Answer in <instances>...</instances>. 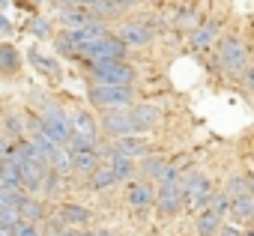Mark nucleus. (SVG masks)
Here are the masks:
<instances>
[{
  "label": "nucleus",
  "mask_w": 254,
  "mask_h": 236,
  "mask_svg": "<svg viewBox=\"0 0 254 236\" xmlns=\"http://www.w3.org/2000/svg\"><path fill=\"white\" fill-rule=\"evenodd\" d=\"M132 99H135L132 87H120V84H93L90 87V102L99 108H108V111L129 108Z\"/></svg>",
  "instance_id": "f257e3e1"
},
{
  "label": "nucleus",
  "mask_w": 254,
  "mask_h": 236,
  "mask_svg": "<svg viewBox=\"0 0 254 236\" xmlns=\"http://www.w3.org/2000/svg\"><path fill=\"white\" fill-rule=\"evenodd\" d=\"M218 63H221V69H224L227 75L239 78V75L248 72V48H245L239 39L227 36V39H221V45H218Z\"/></svg>",
  "instance_id": "f03ea898"
},
{
  "label": "nucleus",
  "mask_w": 254,
  "mask_h": 236,
  "mask_svg": "<svg viewBox=\"0 0 254 236\" xmlns=\"http://www.w3.org/2000/svg\"><path fill=\"white\" fill-rule=\"evenodd\" d=\"M42 132L45 135H51L57 144H66L69 138H72V120H69V114L60 108V105H54V102H48L45 108H42Z\"/></svg>",
  "instance_id": "7ed1b4c3"
},
{
  "label": "nucleus",
  "mask_w": 254,
  "mask_h": 236,
  "mask_svg": "<svg viewBox=\"0 0 254 236\" xmlns=\"http://www.w3.org/2000/svg\"><path fill=\"white\" fill-rule=\"evenodd\" d=\"M126 48H129V45H126L120 36L117 39L105 36V39L81 48V57H87L90 63H117V60H126Z\"/></svg>",
  "instance_id": "20e7f679"
},
{
  "label": "nucleus",
  "mask_w": 254,
  "mask_h": 236,
  "mask_svg": "<svg viewBox=\"0 0 254 236\" xmlns=\"http://www.w3.org/2000/svg\"><path fill=\"white\" fill-rule=\"evenodd\" d=\"M183 191H186V206L189 209H203L212 203V182L200 174H186L183 177Z\"/></svg>",
  "instance_id": "39448f33"
},
{
  "label": "nucleus",
  "mask_w": 254,
  "mask_h": 236,
  "mask_svg": "<svg viewBox=\"0 0 254 236\" xmlns=\"http://www.w3.org/2000/svg\"><path fill=\"white\" fill-rule=\"evenodd\" d=\"M93 81H96V84H120V87H132V81H135V69L126 63V60H117V63H93Z\"/></svg>",
  "instance_id": "423d86ee"
},
{
  "label": "nucleus",
  "mask_w": 254,
  "mask_h": 236,
  "mask_svg": "<svg viewBox=\"0 0 254 236\" xmlns=\"http://www.w3.org/2000/svg\"><path fill=\"white\" fill-rule=\"evenodd\" d=\"M186 206V191H183V182L174 179V182H162L159 191H156V209L162 215H174Z\"/></svg>",
  "instance_id": "0eeeda50"
},
{
  "label": "nucleus",
  "mask_w": 254,
  "mask_h": 236,
  "mask_svg": "<svg viewBox=\"0 0 254 236\" xmlns=\"http://www.w3.org/2000/svg\"><path fill=\"white\" fill-rule=\"evenodd\" d=\"M102 129L111 135V138H126V135H138V126H135V117H132V108H123V111H108L102 117Z\"/></svg>",
  "instance_id": "6e6552de"
},
{
  "label": "nucleus",
  "mask_w": 254,
  "mask_h": 236,
  "mask_svg": "<svg viewBox=\"0 0 254 236\" xmlns=\"http://www.w3.org/2000/svg\"><path fill=\"white\" fill-rule=\"evenodd\" d=\"M90 221V209L87 206H78V203H63L54 215V227L57 230H66V227H81Z\"/></svg>",
  "instance_id": "1a4fd4ad"
},
{
  "label": "nucleus",
  "mask_w": 254,
  "mask_h": 236,
  "mask_svg": "<svg viewBox=\"0 0 254 236\" xmlns=\"http://www.w3.org/2000/svg\"><path fill=\"white\" fill-rule=\"evenodd\" d=\"M141 171H144V177L159 179V185H162V182H174V179H177V168H174V165H168L162 156H144Z\"/></svg>",
  "instance_id": "9d476101"
},
{
  "label": "nucleus",
  "mask_w": 254,
  "mask_h": 236,
  "mask_svg": "<svg viewBox=\"0 0 254 236\" xmlns=\"http://www.w3.org/2000/svg\"><path fill=\"white\" fill-rule=\"evenodd\" d=\"M99 18H96V12L90 9V6H66L63 12H60V24L66 27V30H81V27H87V24H96Z\"/></svg>",
  "instance_id": "9b49d317"
},
{
  "label": "nucleus",
  "mask_w": 254,
  "mask_h": 236,
  "mask_svg": "<svg viewBox=\"0 0 254 236\" xmlns=\"http://www.w3.org/2000/svg\"><path fill=\"white\" fill-rule=\"evenodd\" d=\"M117 153H123V156H129V159H135V156H150V147H147V138H141V135H126V138H114V144H111Z\"/></svg>",
  "instance_id": "f8f14e48"
},
{
  "label": "nucleus",
  "mask_w": 254,
  "mask_h": 236,
  "mask_svg": "<svg viewBox=\"0 0 254 236\" xmlns=\"http://www.w3.org/2000/svg\"><path fill=\"white\" fill-rule=\"evenodd\" d=\"M69 120H72V135H81V138H90V141H96V132H99V126H96V117L90 114V111H72L69 114Z\"/></svg>",
  "instance_id": "ddd939ff"
},
{
  "label": "nucleus",
  "mask_w": 254,
  "mask_h": 236,
  "mask_svg": "<svg viewBox=\"0 0 254 236\" xmlns=\"http://www.w3.org/2000/svg\"><path fill=\"white\" fill-rule=\"evenodd\" d=\"M156 191H159V188H153V185L144 179V182H132L126 194H129V203H132L135 209H147V206L156 203Z\"/></svg>",
  "instance_id": "4468645a"
},
{
  "label": "nucleus",
  "mask_w": 254,
  "mask_h": 236,
  "mask_svg": "<svg viewBox=\"0 0 254 236\" xmlns=\"http://www.w3.org/2000/svg\"><path fill=\"white\" fill-rule=\"evenodd\" d=\"M221 218H224V215H221L215 206H206V209L197 215V233H200V236H218V230L224 227Z\"/></svg>",
  "instance_id": "2eb2a0df"
},
{
  "label": "nucleus",
  "mask_w": 254,
  "mask_h": 236,
  "mask_svg": "<svg viewBox=\"0 0 254 236\" xmlns=\"http://www.w3.org/2000/svg\"><path fill=\"white\" fill-rule=\"evenodd\" d=\"M0 188H6V191H24L21 168L15 162H3V165H0Z\"/></svg>",
  "instance_id": "dca6fc26"
},
{
  "label": "nucleus",
  "mask_w": 254,
  "mask_h": 236,
  "mask_svg": "<svg viewBox=\"0 0 254 236\" xmlns=\"http://www.w3.org/2000/svg\"><path fill=\"white\" fill-rule=\"evenodd\" d=\"M132 117H135V126H138V135H141V132H147L159 123L162 111L156 105H138V108H132Z\"/></svg>",
  "instance_id": "f3484780"
},
{
  "label": "nucleus",
  "mask_w": 254,
  "mask_h": 236,
  "mask_svg": "<svg viewBox=\"0 0 254 236\" xmlns=\"http://www.w3.org/2000/svg\"><path fill=\"white\" fill-rule=\"evenodd\" d=\"M120 39L129 45V48H141V45H147V42L153 39V33H150V27H144V24H126V27L120 30Z\"/></svg>",
  "instance_id": "a211bd4d"
},
{
  "label": "nucleus",
  "mask_w": 254,
  "mask_h": 236,
  "mask_svg": "<svg viewBox=\"0 0 254 236\" xmlns=\"http://www.w3.org/2000/svg\"><path fill=\"white\" fill-rule=\"evenodd\" d=\"M27 60L33 63V69H36L39 75H45V78H60V66H57V60L45 57L39 48H30V51H27Z\"/></svg>",
  "instance_id": "6ab92c4d"
},
{
  "label": "nucleus",
  "mask_w": 254,
  "mask_h": 236,
  "mask_svg": "<svg viewBox=\"0 0 254 236\" xmlns=\"http://www.w3.org/2000/svg\"><path fill=\"white\" fill-rule=\"evenodd\" d=\"M105 156H108V165H111V171L117 174V179H129V177L135 174V165H132V159H129V156L117 153L114 147H111V150H105Z\"/></svg>",
  "instance_id": "aec40b11"
},
{
  "label": "nucleus",
  "mask_w": 254,
  "mask_h": 236,
  "mask_svg": "<svg viewBox=\"0 0 254 236\" xmlns=\"http://www.w3.org/2000/svg\"><path fill=\"white\" fill-rule=\"evenodd\" d=\"M69 33L75 36V42H78L81 48H87V45H93V42H99V39H105V36H108V30H105V24H102V21L87 24V27H81V30H69Z\"/></svg>",
  "instance_id": "412c9836"
},
{
  "label": "nucleus",
  "mask_w": 254,
  "mask_h": 236,
  "mask_svg": "<svg viewBox=\"0 0 254 236\" xmlns=\"http://www.w3.org/2000/svg\"><path fill=\"white\" fill-rule=\"evenodd\" d=\"M215 33H218V24H200V27H194L191 30V48H197V51L212 48Z\"/></svg>",
  "instance_id": "4be33fe9"
},
{
  "label": "nucleus",
  "mask_w": 254,
  "mask_h": 236,
  "mask_svg": "<svg viewBox=\"0 0 254 236\" xmlns=\"http://www.w3.org/2000/svg\"><path fill=\"white\" fill-rule=\"evenodd\" d=\"M227 215L233 221H251L254 218V194H245V197L230 200V212Z\"/></svg>",
  "instance_id": "5701e85b"
},
{
  "label": "nucleus",
  "mask_w": 254,
  "mask_h": 236,
  "mask_svg": "<svg viewBox=\"0 0 254 236\" xmlns=\"http://www.w3.org/2000/svg\"><path fill=\"white\" fill-rule=\"evenodd\" d=\"M51 168H54L60 177H69V174L75 171V156H72V150H69L66 144L57 147V153H54V159H51Z\"/></svg>",
  "instance_id": "b1692460"
},
{
  "label": "nucleus",
  "mask_w": 254,
  "mask_h": 236,
  "mask_svg": "<svg viewBox=\"0 0 254 236\" xmlns=\"http://www.w3.org/2000/svg\"><path fill=\"white\" fill-rule=\"evenodd\" d=\"M114 182H120V179H117V174L111 171V165H99V168L90 174V185H93V191H105V188H111Z\"/></svg>",
  "instance_id": "393cba45"
},
{
  "label": "nucleus",
  "mask_w": 254,
  "mask_h": 236,
  "mask_svg": "<svg viewBox=\"0 0 254 236\" xmlns=\"http://www.w3.org/2000/svg\"><path fill=\"white\" fill-rule=\"evenodd\" d=\"M75 156V174H93L99 168V150H84V153H72Z\"/></svg>",
  "instance_id": "a878e982"
},
{
  "label": "nucleus",
  "mask_w": 254,
  "mask_h": 236,
  "mask_svg": "<svg viewBox=\"0 0 254 236\" xmlns=\"http://www.w3.org/2000/svg\"><path fill=\"white\" fill-rule=\"evenodd\" d=\"M18 66H21L18 51H15L12 45H0V72L12 75V72H18Z\"/></svg>",
  "instance_id": "bb28decb"
},
{
  "label": "nucleus",
  "mask_w": 254,
  "mask_h": 236,
  "mask_svg": "<svg viewBox=\"0 0 254 236\" xmlns=\"http://www.w3.org/2000/svg\"><path fill=\"white\" fill-rule=\"evenodd\" d=\"M227 197L230 200H236V197H245V194H254L251 191V179H245V177H233L230 182H227Z\"/></svg>",
  "instance_id": "cd10ccee"
},
{
  "label": "nucleus",
  "mask_w": 254,
  "mask_h": 236,
  "mask_svg": "<svg viewBox=\"0 0 254 236\" xmlns=\"http://www.w3.org/2000/svg\"><path fill=\"white\" fill-rule=\"evenodd\" d=\"M21 218L24 221H42L45 218V209H42V203L39 200H33V197H24V203H21Z\"/></svg>",
  "instance_id": "c85d7f7f"
},
{
  "label": "nucleus",
  "mask_w": 254,
  "mask_h": 236,
  "mask_svg": "<svg viewBox=\"0 0 254 236\" xmlns=\"http://www.w3.org/2000/svg\"><path fill=\"white\" fill-rule=\"evenodd\" d=\"M3 129H6L9 138H24V123H21V117H18V114H9V117H6Z\"/></svg>",
  "instance_id": "c756f323"
},
{
  "label": "nucleus",
  "mask_w": 254,
  "mask_h": 236,
  "mask_svg": "<svg viewBox=\"0 0 254 236\" xmlns=\"http://www.w3.org/2000/svg\"><path fill=\"white\" fill-rule=\"evenodd\" d=\"M66 147H69L72 153H84V150H99V147H96V141H90V138H81V135H72V138L66 141Z\"/></svg>",
  "instance_id": "7c9ffc66"
},
{
  "label": "nucleus",
  "mask_w": 254,
  "mask_h": 236,
  "mask_svg": "<svg viewBox=\"0 0 254 236\" xmlns=\"http://www.w3.org/2000/svg\"><path fill=\"white\" fill-rule=\"evenodd\" d=\"M27 30H30V33H36V36H42V39H48V36L54 33V30H51V24H48L45 18H33V21L27 24Z\"/></svg>",
  "instance_id": "2f4dec72"
},
{
  "label": "nucleus",
  "mask_w": 254,
  "mask_h": 236,
  "mask_svg": "<svg viewBox=\"0 0 254 236\" xmlns=\"http://www.w3.org/2000/svg\"><path fill=\"white\" fill-rule=\"evenodd\" d=\"M12 230H15V236H45V233H39V227L33 224V221H18V224H12Z\"/></svg>",
  "instance_id": "473e14b6"
},
{
  "label": "nucleus",
  "mask_w": 254,
  "mask_h": 236,
  "mask_svg": "<svg viewBox=\"0 0 254 236\" xmlns=\"http://www.w3.org/2000/svg\"><path fill=\"white\" fill-rule=\"evenodd\" d=\"M177 24H180V27H186V30H189V27L194 30V9H186V12H180Z\"/></svg>",
  "instance_id": "72a5a7b5"
},
{
  "label": "nucleus",
  "mask_w": 254,
  "mask_h": 236,
  "mask_svg": "<svg viewBox=\"0 0 254 236\" xmlns=\"http://www.w3.org/2000/svg\"><path fill=\"white\" fill-rule=\"evenodd\" d=\"M54 3H60V6L66 9V6H90L93 0H54Z\"/></svg>",
  "instance_id": "f704fd0d"
},
{
  "label": "nucleus",
  "mask_w": 254,
  "mask_h": 236,
  "mask_svg": "<svg viewBox=\"0 0 254 236\" xmlns=\"http://www.w3.org/2000/svg\"><path fill=\"white\" fill-rule=\"evenodd\" d=\"M218 236H245V233H239V227H236V224H224V227L218 230Z\"/></svg>",
  "instance_id": "c9c22d12"
},
{
  "label": "nucleus",
  "mask_w": 254,
  "mask_h": 236,
  "mask_svg": "<svg viewBox=\"0 0 254 236\" xmlns=\"http://www.w3.org/2000/svg\"><path fill=\"white\" fill-rule=\"evenodd\" d=\"M245 84L254 90V66H248V72H245Z\"/></svg>",
  "instance_id": "e433bc0d"
},
{
  "label": "nucleus",
  "mask_w": 254,
  "mask_h": 236,
  "mask_svg": "<svg viewBox=\"0 0 254 236\" xmlns=\"http://www.w3.org/2000/svg\"><path fill=\"white\" fill-rule=\"evenodd\" d=\"M0 30H3V36H9V33H12V24H9V18H3V21H0Z\"/></svg>",
  "instance_id": "4c0bfd02"
},
{
  "label": "nucleus",
  "mask_w": 254,
  "mask_h": 236,
  "mask_svg": "<svg viewBox=\"0 0 254 236\" xmlns=\"http://www.w3.org/2000/svg\"><path fill=\"white\" fill-rule=\"evenodd\" d=\"M0 236H15V230L9 224H0Z\"/></svg>",
  "instance_id": "58836bf2"
},
{
  "label": "nucleus",
  "mask_w": 254,
  "mask_h": 236,
  "mask_svg": "<svg viewBox=\"0 0 254 236\" xmlns=\"http://www.w3.org/2000/svg\"><path fill=\"white\" fill-rule=\"evenodd\" d=\"M84 236H114L111 230H90V233H84Z\"/></svg>",
  "instance_id": "ea45409f"
},
{
  "label": "nucleus",
  "mask_w": 254,
  "mask_h": 236,
  "mask_svg": "<svg viewBox=\"0 0 254 236\" xmlns=\"http://www.w3.org/2000/svg\"><path fill=\"white\" fill-rule=\"evenodd\" d=\"M63 236H84V233H78L75 227H66V230H63Z\"/></svg>",
  "instance_id": "a19ab883"
},
{
  "label": "nucleus",
  "mask_w": 254,
  "mask_h": 236,
  "mask_svg": "<svg viewBox=\"0 0 254 236\" xmlns=\"http://www.w3.org/2000/svg\"><path fill=\"white\" fill-rule=\"evenodd\" d=\"M45 236H63V230H57V227H51V230H48Z\"/></svg>",
  "instance_id": "79ce46f5"
},
{
  "label": "nucleus",
  "mask_w": 254,
  "mask_h": 236,
  "mask_svg": "<svg viewBox=\"0 0 254 236\" xmlns=\"http://www.w3.org/2000/svg\"><path fill=\"white\" fill-rule=\"evenodd\" d=\"M248 179H251V191H254V177H248Z\"/></svg>",
  "instance_id": "37998d69"
},
{
  "label": "nucleus",
  "mask_w": 254,
  "mask_h": 236,
  "mask_svg": "<svg viewBox=\"0 0 254 236\" xmlns=\"http://www.w3.org/2000/svg\"><path fill=\"white\" fill-rule=\"evenodd\" d=\"M245 236H254V230H248V233H245Z\"/></svg>",
  "instance_id": "c03bdc74"
}]
</instances>
